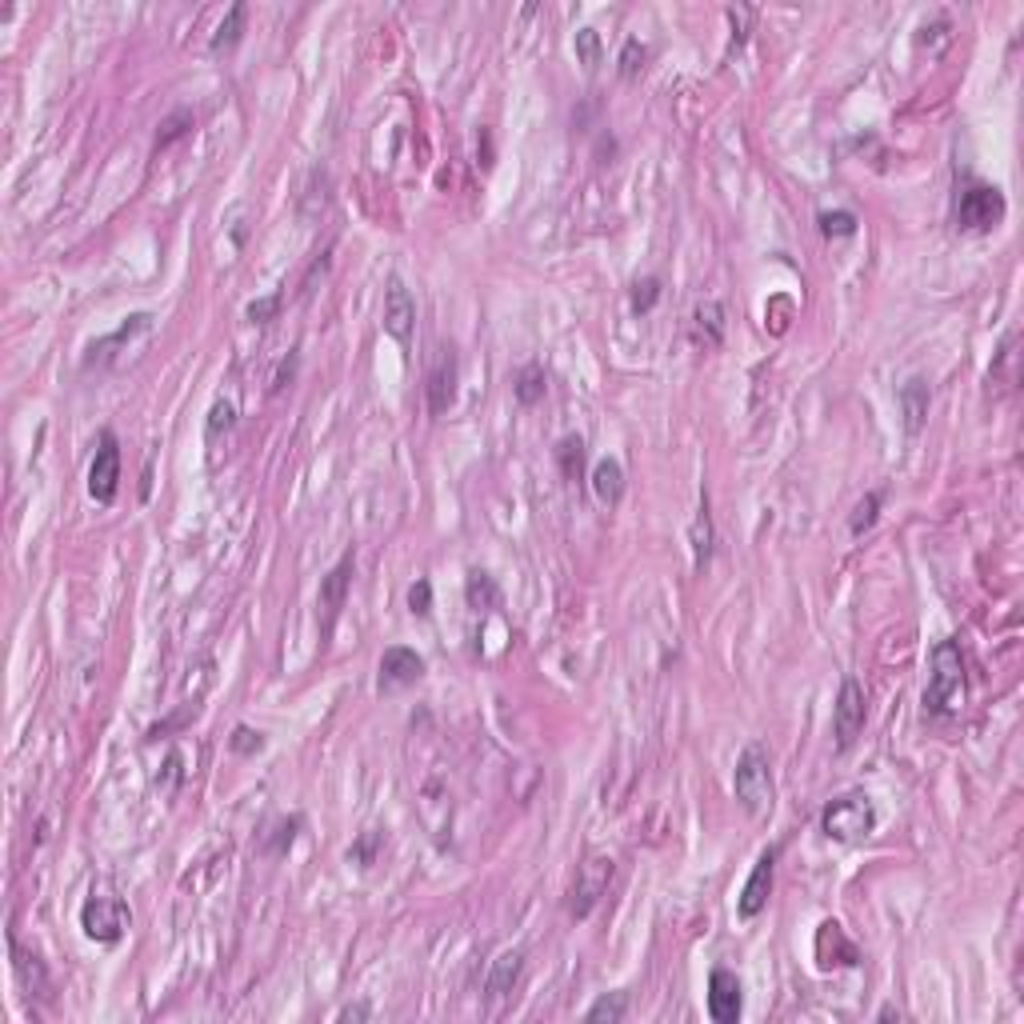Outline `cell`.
Masks as SVG:
<instances>
[{
	"mask_svg": "<svg viewBox=\"0 0 1024 1024\" xmlns=\"http://www.w3.org/2000/svg\"><path fill=\"white\" fill-rule=\"evenodd\" d=\"M736 8H740V24L732 20V44H728V56L744 48V40H748V20H752V8H748V4H736Z\"/></svg>",
	"mask_w": 1024,
	"mask_h": 1024,
	"instance_id": "cell-43",
	"label": "cell"
},
{
	"mask_svg": "<svg viewBox=\"0 0 1024 1024\" xmlns=\"http://www.w3.org/2000/svg\"><path fill=\"white\" fill-rule=\"evenodd\" d=\"M732 796L736 804L752 816V820H764L772 812V800H776V788H772V760H768V748L760 740L744 744L740 756H736V768H732Z\"/></svg>",
	"mask_w": 1024,
	"mask_h": 1024,
	"instance_id": "cell-2",
	"label": "cell"
},
{
	"mask_svg": "<svg viewBox=\"0 0 1024 1024\" xmlns=\"http://www.w3.org/2000/svg\"><path fill=\"white\" fill-rule=\"evenodd\" d=\"M328 188H332V184H328V172H324L320 164H316V168H308V176H304V192H300V216H304V220H316V216L328 208V200H332V196H328Z\"/></svg>",
	"mask_w": 1024,
	"mask_h": 1024,
	"instance_id": "cell-24",
	"label": "cell"
},
{
	"mask_svg": "<svg viewBox=\"0 0 1024 1024\" xmlns=\"http://www.w3.org/2000/svg\"><path fill=\"white\" fill-rule=\"evenodd\" d=\"M704 1004H708V1016L716 1024H736L740 1012H744V984H740V976L732 968H712L708 972Z\"/></svg>",
	"mask_w": 1024,
	"mask_h": 1024,
	"instance_id": "cell-11",
	"label": "cell"
},
{
	"mask_svg": "<svg viewBox=\"0 0 1024 1024\" xmlns=\"http://www.w3.org/2000/svg\"><path fill=\"white\" fill-rule=\"evenodd\" d=\"M644 60H648V44H644L640 36H628L624 48H620V56H616L620 76H624V80H636V76L644 72Z\"/></svg>",
	"mask_w": 1024,
	"mask_h": 1024,
	"instance_id": "cell-34",
	"label": "cell"
},
{
	"mask_svg": "<svg viewBox=\"0 0 1024 1024\" xmlns=\"http://www.w3.org/2000/svg\"><path fill=\"white\" fill-rule=\"evenodd\" d=\"M292 376H296V348L288 352V360H280V368H276V376H272V392H280L284 384H292Z\"/></svg>",
	"mask_w": 1024,
	"mask_h": 1024,
	"instance_id": "cell-45",
	"label": "cell"
},
{
	"mask_svg": "<svg viewBox=\"0 0 1024 1024\" xmlns=\"http://www.w3.org/2000/svg\"><path fill=\"white\" fill-rule=\"evenodd\" d=\"M880 504H884V492H880V488L864 492V500H856V508H852V516H848V532H852V536H864V532L880 520Z\"/></svg>",
	"mask_w": 1024,
	"mask_h": 1024,
	"instance_id": "cell-31",
	"label": "cell"
},
{
	"mask_svg": "<svg viewBox=\"0 0 1024 1024\" xmlns=\"http://www.w3.org/2000/svg\"><path fill=\"white\" fill-rule=\"evenodd\" d=\"M584 460H588V448H584V436H564L556 444V464H560V476L564 480H584Z\"/></svg>",
	"mask_w": 1024,
	"mask_h": 1024,
	"instance_id": "cell-27",
	"label": "cell"
},
{
	"mask_svg": "<svg viewBox=\"0 0 1024 1024\" xmlns=\"http://www.w3.org/2000/svg\"><path fill=\"white\" fill-rule=\"evenodd\" d=\"M420 676H424V656H420L416 648H404V644L384 648V656H380V676H376L380 692L408 688V684H416Z\"/></svg>",
	"mask_w": 1024,
	"mask_h": 1024,
	"instance_id": "cell-15",
	"label": "cell"
},
{
	"mask_svg": "<svg viewBox=\"0 0 1024 1024\" xmlns=\"http://www.w3.org/2000/svg\"><path fill=\"white\" fill-rule=\"evenodd\" d=\"M880 1020H900V1012H896L892 1004H884V1008H880Z\"/></svg>",
	"mask_w": 1024,
	"mask_h": 1024,
	"instance_id": "cell-46",
	"label": "cell"
},
{
	"mask_svg": "<svg viewBox=\"0 0 1024 1024\" xmlns=\"http://www.w3.org/2000/svg\"><path fill=\"white\" fill-rule=\"evenodd\" d=\"M968 700V672L964 652L956 640H936L928 656V684H924V712L928 716H960Z\"/></svg>",
	"mask_w": 1024,
	"mask_h": 1024,
	"instance_id": "cell-1",
	"label": "cell"
},
{
	"mask_svg": "<svg viewBox=\"0 0 1024 1024\" xmlns=\"http://www.w3.org/2000/svg\"><path fill=\"white\" fill-rule=\"evenodd\" d=\"M780 848H784V844H768V848L756 856V864H752V872H748V880H744V888H740V896H736V916H740V920H756V916L764 912V904H768V896H772V876H776Z\"/></svg>",
	"mask_w": 1024,
	"mask_h": 1024,
	"instance_id": "cell-10",
	"label": "cell"
},
{
	"mask_svg": "<svg viewBox=\"0 0 1024 1024\" xmlns=\"http://www.w3.org/2000/svg\"><path fill=\"white\" fill-rule=\"evenodd\" d=\"M588 484H592V496L604 504V508H616L624 500V464L616 456H600L588 472Z\"/></svg>",
	"mask_w": 1024,
	"mask_h": 1024,
	"instance_id": "cell-20",
	"label": "cell"
},
{
	"mask_svg": "<svg viewBox=\"0 0 1024 1024\" xmlns=\"http://www.w3.org/2000/svg\"><path fill=\"white\" fill-rule=\"evenodd\" d=\"M816 224H820V236H828V240H844V236H856V212H848V208H824L820 216H816Z\"/></svg>",
	"mask_w": 1024,
	"mask_h": 1024,
	"instance_id": "cell-32",
	"label": "cell"
},
{
	"mask_svg": "<svg viewBox=\"0 0 1024 1024\" xmlns=\"http://www.w3.org/2000/svg\"><path fill=\"white\" fill-rule=\"evenodd\" d=\"M464 600H468V608H476V612L500 608V584H496V576H488L484 568H472L468 580H464Z\"/></svg>",
	"mask_w": 1024,
	"mask_h": 1024,
	"instance_id": "cell-23",
	"label": "cell"
},
{
	"mask_svg": "<svg viewBox=\"0 0 1024 1024\" xmlns=\"http://www.w3.org/2000/svg\"><path fill=\"white\" fill-rule=\"evenodd\" d=\"M576 60L584 64V72H596V64H600V32L596 28L576 32Z\"/></svg>",
	"mask_w": 1024,
	"mask_h": 1024,
	"instance_id": "cell-37",
	"label": "cell"
},
{
	"mask_svg": "<svg viewBox=\"0 0 1024 1024\" xmlns=\"http://www.w3.org/2000/svg\"><path fill=\"white\" fill-rule=\"evenodd\" d=\"M520 976H524V948H504V952L492 960V968H488L484 996H488L492 1004L504 1000V996H512V988L520 984Z\"/></svg>",
	"mask_w": 1024,
	"mask_h": 1024,
	"instance_id": "cell-19",
	"label": "cell"
},
{
	"mask_svg": "<svg viewBox=\"0 0 1024 1024\" xmlns=\"http://www.w3.org/2000/svg\"><path fill=\"white\" fill-rule=\"evenodd\" d=\"M656 300H660V276H644V280L632 284V312H636V316L652 312Z\"/></svg>",
	"mask_w": 1024,
	"mask_h": 1024,
	"instance_id": "cell-38",
	"label": "cell"
},
{
	"mask_svg": "<svg viewBox=\"0 0 1024 1024\" xmlns=\"http://www.w3.org/2000/svg\"><path fill=\"white\" fill-rule=\"evenodd\" d=\"M232 424H236V404L228 396H216L208 408V420H204V440H220Z\"/></svg>",
	"mask_w": 1024,
	"mask_h": 1024,
	"instance_id": "cell-33",
	"label": "cell"
},
{
	"mask_svg": "<svg viewBox=\"0 0 1024 1024\" xmlns=\"http://www.w3.org/2000/svg\"><path fill=\"white\" fill-rule=\"evenodd\" d=\"M864 720H868V696H864V684L856 676H844L840 680V692H836V704H832V736H836V748L848 752L856 744V736L864 732Z\"/></svg>",
	"mask_w": 1024,
	"mask_h": 1024,
	"instance_id": "cell-6",
	"label": "cell"
},
{
	"mask_svg": "<svg viewBox=\"0 0 1024 1024\" xmlns=\"http://www.w3.org/2000/svg\"><path fill=\"white\" fill-rule=\"evenodd\" d=\"M192 716H196V704H188V708H180V712H176V716H168V720H160V724H152V728H148V740H160V736H168V732H172V728H180V724H184V720H192Z\"/></svg>",
	"mask_w": 1024,
	"mask_h": 1024,
	"instance_id": "cell-42",
	"label": "cell"
},
{
	"mask_svg": "<svg viewBox=\"0 0 1024 1024\" xmlns=\"http://www.w3.org/2000/svg\"><path fill=\"white\" fill-rule=\"evenodd\" d=\"M408 612L412 616H428L432 612V584L424 576L416 584H408Z\"/></svg>",
	"mask_w": 1024,
	"mask_h": 1024,
	"instance_id": "cell-41",
	"label": "cell"
},
{
	"mask_svg": "<svg viewBox=\"0 0 1024 1024\" xmlns=\"http://www.w3.org/2000/svg\"><path fill=\"white\" fill-rule=\"evenodd\" d=\"M820 832L828 840H840V844H860L876 832V808L864 792H844L836 800L824 804L820 812Z\"/></svg>",
	"mask_w": 1024,
	"mask_h": 1024,
	"instance_id": "cell-4",
	"label": "cell"
},
{
	"mask_svg": "<svg viewBox=\"0 0 1024 1024\" xmlns=\"http://www.w3.org/2000/svg\"><path fill=\"white\" fill-rule=\"evenodd\" d=\"M412 328H416V300H412V292L400 276H388V284H384V332L396 344H408Z\"/></svg>",
	"mask_w": 1024,
	"mask_h": 1024,
	"instance_id": "cell-14",
	"label": "cell"
},
{
	"mask_svg": "<svg viewBox=\"0 0 1024 1024\" xmlns=\"http://www.w3.org/2000/svg\"><path fill=\"white\" fill-rule=\"evenodd\" d=\"M116 488H120V444H116V432L104 428L100 444L92 452V464H88V496L96 504H112Z\"/></svg>",
	"mask_w": 1024,
	"mask_h": 1024,
	"instance_id": "cell-9",
	"label": "cell"
},
{
	"mask_svg": "<svg viewBox=\"0 0 1024 1024\" xmlns=\"http://www.w3.org/2000/svg\"><path fill=\"white\" fill-rule=\"evenodd\" d=\"M692 340L704 348H716L724 340V304L720 300H700L692 308Z\"/></svg>",
	"mask_w": 1024,
	"mask_h": 1024,
	"instance_id": "cell-22",
	"label": "cell"
},
{
	"mask_svg": "<svg viewBox=\"0 0 1024 1024\" xmlns=\"http://www.w3.org/2000/svg\"><path fill=\"white\" fill-rule=\"evenodd\" d=\"M624 1016H628V992H604L584 1012L588 1024H620Z\"/></svg>",
	"mask_w": 1024,
	"mask_h": 1024,
	"instance_id": "cell-28",
	"label": "cell"
},
{
	"mask_svg": "<svg viewBox=\"0 0 1024 1024\" xmlns=\"http://www.w3.org/2000/svg\"><path fill=\"white\" fill-rule=\"evenodd\" d=\"M816 964L820 968H856L860 964V948L844 936V928L836 920H824L816 928Z\"/></svg>",
	"mask_w": 1024,
	"mask_h": 1024,
	"instance_id": "cell-16",
	"label": "cell"
},
{
	"mask_svg": "<svg viewBox=\"0 0 1024 1024\" xmlns=\"http://www.w3.org/2000/svg\"><path fill=\"white\" fill-rule=\"evenodd\" d=\"M352 572H356V556L352 548L328 568V576L320 580V596H316V608H320V644L332 640V628L344 612V600H348V588H352Z\"/></svg>",
	"mask_w": 1024,
	"mask_h": 1024,
	"instance_id": "cell-7",
	"label": "cell"
},
{
	"mask_svg": "<svg viewBox=\"0 0 1024 1024\" xmlns=\"http://www.w3.org/2000/svg\"><path fill=\"white\" fill-rule=\"evenodd\" d=\"M196 128V112L192 108H176V112H168L164 120H160V132H156V152H164V148H172L180 136H188Z\"/></svg>",
	"mask_w": 1024,
	"mask_h": 1024,
	"instance_id": "cell-30",
	"label": "cell"
},
{
	"mask_svg": "<svg viewBox=\"0 0 1024 1024\" xmlns=\"http://www.w3.org/2000/svg\"><path fill=\"white\" fill-rule=\"evenodd\" d=\"M180 780H184V756L172 748V752L164 756V768L156 772V792H160V796H176Z\"/></svg>",
	"mask_w": 1024,
	"mask_h": 1024,
	"instance_id": "cell-35",
	"label": "cell"
},
{
	"mask_svg": "<svg viewBox=\"0 0 1024 1024\" xmlns=\"http://www.w3.org/2000/svg\"><path fill=\"white\" fill-rule=\"evenodd\" d=\"M300 828H304V816H300V812L272 820V828H268V836H264V852H268V856H284V852L292 848V840H296Z\"/></svg>",
	"mask_w": 1024,
	"mask_h": 1024,
	"instance_id": "cell-29",
	"label": "cell"
},
{
	"mask_svg": "<svg viewBox=\"0 0 1024 1024\" xmlns=\"http://www.w3.org/2000/svg\"><path fill=\"white\" fill-rule=\"evenodd\" d=\"M336 1020L340 1024H348V1020H372V1004L368 1000H352V1004H344L340 1012H336Z\"/></svg>",
	"mask_w": 1024,
	"mask_h": 1024,
	"instance_id": "cell-44",
	"label": "cell"
},
{
	"mask_svg": "<svg viewBox=\"0 0 1024 1024\" xmlns=\"http://www.w3.org/2000/svg\"><path fill=\"white\" fill-rule=\"evenodd\" d=\"M544 392H548V376H544V368H540V364H524V368L516 372V384H512L516 404L532 408V404H540V400H544Z\"/></svg>",
	"mask_w": 1024,
	"mask_h": 1024,
	"instance_id": "cell-26",
	"label": "cell"
},
{
	"mask_svg": "<svg viewBox=\"0 0 1024 1024\" xmlns=\"http://www.w3.org/2000/svg\"><path fill=\"white\" fill-rule=\"evenodd\" d=\"M1008 212V200L996 184L988 180H976V176H964L956 184V196H952V220L960 232H992Z\"/></svg>",
	"mask_w": 1024,
	"mask_h": 1024,
	"instance_id": "cell-3",
	"label": "cell"
},
{
	"mask_svg": "<svg viewBox=\"0 0 1024 1024\" xmlns=\"http://www.w3.org/2000/svg\"><path fill=\"white\" fill-rule=\"evenodd\" d=\"M8 952H12V972H16L20 988H24L28 996H40V1000H48V996H52V976H48L44 960H40L36 952H28V948H24L16 936H8Z\"/></svg>",
	"mask_w": 1024,
	"mask_h": 1024,
	"instance_id": "cell-17",
	"label": "cell"
},
{
	"mask_svg": "<svg viewBox=\"0 0 1024 1024\" xmlns=\"http://www.w3.org/2000/svg\"><path fill=\"white\" fill-rule=\"evenodd\" d=\"M280 304H284V292H268V296H260V300H248L244 316H248L252 324H268V320H276Z\"/></svg>",
	"mask_w": 1024,
	"mask_h": 1024,
	"instance_id": "cell-40",
	"label": "cell"
},
{
	"mask_svg": "<svg viewBox=\"0 0 1024 1024\" xmlns=\"http://www.w3.org/2000/svg\"><path fill=\"white\" fill-rule=\"evenodd\" d=\"M688 544H692V568L704 572L712 552H716V528H712V508H708V492L700 488V508H696V520L688 528Z\"/></svg>",
	"mask_w": 1024,
	"mask_h": 1024,
	"instance_id": "cell-21",
	"label": "cell"
},
{
	"mask_svg": "<svg viewBox=\"0 0 1024 1024\" xmlns=\"http://www.w3.org/2000/svg\"><path fill=\"white\" fill-rule=\"evenodd\" d=\"M228 748H232L236 756H256V752L264 748V732H256V728H248V724H236L232 736H228Z\"/></svg>",
	"mask_w": 1024,
	"mask_h": 1024,
	"instance_id": "cell-39",
	"label": "cell"
},
{
	"mask_svg": "<svg viewBox=\"0 0 1024 1024\" xmlns=\"http://www.w3.org/2000/svg\"><path fill=\"white\" fill-rule=\"evenodd\" d=\"M128 924H132V912L120 896H88L80 908V928L96 944H116Z\"/></svg>",
	"mask_w": 1024,
	"mask_h": 1024,
	"instance_id": "cell-8",
	"label": "cell"
},
{
	"mask_svg": "<svg viewBox=\"0 0 1024 1024\" xmlns=\"http://www.w3.org/2000/svg\"><path fill=\"white\" fill-rule=\"evenodd\" d=\"M424 400H428L432 416L452 408V400H456V348L452 344L436 348V356L428 364V376H424Z\"/></svg>",
	"mask_w": 1024,
	"mask_h": 1024,
	"instance_id": "cell-12",
	"label": "cell"
},
{
	"mask_svg": "<svg viewBox=\"0 0 1024 1024\" xmlns=\"http://www.w3.org/2000/svg\"><path fill=\"white\" fill-rule=\"evenodd\" d=\"M612 872H616V860L604 856V852H588V856L576 864V880H572V888H568V916H572V920H584V916L600 904V896H604L608 884H612Z\"/></svg>",
	"mask_w": 1024,
	"mask_h": 1024,
	"instance_id": "cell-5",
	"label": "cell"
},
{
	"mask_svg": "<svg viewBox=\"0 0 1024 1024\" xmlns=\"http://www.w3.org/2000/svg\"><path fill=\"white\" fill-rule=\"evenodd\" d=\"M896 404H900V416H904V432L908 436H920L924 420H928V404H932V388L924 376H912L896 388Z\"/></svg>",
	"mask_w": 1024,
	"mask_h": 1024,
	"instance_id": "cell-18",
	"label": "cell"
},
{
	"mask_svg": "<svg viewBox=\"0 0 1024 1024\" xmlns=\"http://www.w3.org/2000/svg\"><path fill=\"white\" fill-rule=\"evenodd\" d=\"M384 848V836L376 832V828H368V832H360L356 840H352V848H348V860L356 864V868H368L372 860H376V852Z\"/></svg>",
	"mask_w": 1024,
	"mask_h": 1024,
	"instance_id": "cell-36",
	"label": "cell"
},
{
	"mask_svg": "<svg viewBox=\"0 0 1024 1024\" xmlns=\"http://www.w3.org/2000/svg\"><path fill=\"white\" fill-rule=\"evenodd\" d=\"M244 24H248V4H232V8L224 12V20L216 24V32H212L208 48H212V52H228V48H236V44H240V36H244Z\"/></svg>",
	"mask_w": 1024,
	"mask_h": 1024,
	"instance_id": "cell-25",
	"label": "cell"
},
{
	"mask_svg": "<svg viewBox=\"0 0 1024 1024\" xmlns=\"http://www.w3.org/2000/svg\"><path fill=\"white\" fill-rule=\"evenodd\" d=\"M148 328H152V312H132V316H124L116 332H108V336L92 340V348H88V356H84V372H92V368H108V364L120 356V348H128V344H132L136 336H144Z\"/></svg>",
	"mask_w": 1024,
	"mask_h": 1024,
	"instance_id": "cell-13",
	"label": "cell"
}]
</instances>
